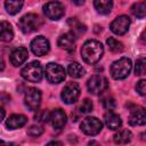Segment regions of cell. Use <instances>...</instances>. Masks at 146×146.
Here are the masks:
<instances>
[{
    "label": "cell",
    "instance_id": "7c38bea8",
    "mask_svg": "<svg viewBox=\"0 0 146 146\" xmlns=\"http://www.w3.org/2000/svg\"><path fill=\"white\" fill-rule=\"evenodd\" d=\"M50 49V43L44 36H36L31 42V50L36 56L46 55Z\"/></svg>",
    "mask_w": 146,
    "mask_h": 146
},
{
    "label": "cell",
    "instance_id": "5b68a950",
    "mask_svg": "<svg viewBox=\"0 0 146 146\" xmlns=\"http://www.w3.org/2000/svg\"><path fill=\"white\" fill-rule=\"evenodd\" d=\"M44 75L46 79L50 82V83H59L62 81H64L66 73L63 66H60L59 64L56 63H49L46 65L44 68Z\"/></svg>",
    "mask_w": 146,
    "mask_h": 146
},
{
    "label": "cell",
    "instance_id": "e575fe53",
    "mask_svg": "<svg viewBox=\"0 0 146 146\" xmlns=\"http://www.w3.org/2000/svg\"><path fill=\"white\" fill-rule=\"evenodd\" d=\"M5 68V63H3V59L0 57V71H3Z\"/></svg>",
    "mask_w": 146,
    "mask_h": 146
},
{
    "label": "cell",
    "instance_id": "9a60e30c",
    "mask_svg": "<svg viewBox=\"0 0 146 146\" xmlns=\"http://www.w3.org/2000/svg\"><path fill=\"white\" fill-rule=\"evenodd\" d=\"M57 44L59 46V48L71 52L74 50L75 48V36L71 33V32H67V33H64L62 34L59 38H58V41H57Z\"/></svg>",
    "mask_w": 146,
    "mask_h": 146
},
{
    "label": "cell",
    "instance_id": "4dcf8cb0",
    "mask_svg": "<svg viewBox=\"0 0 146 146\" xmlns=\"http://www.w3.org/2000/svg\"><path fill=\"white\" fill-rule=\"evenodd\" d=\"M43 132V128L40 125H31L27 129V135L32 136V137H38Z\"/></svg>",
    "mask_w": 146,
    "mask_h": 146
},
{
    "label": "cell",
    "instance_id": "2e32d148",
    "mask_svg": "<svg viewBox=\"0 0 146 146\" xmlns=\"http://www.w3.org/2000/svg\"><path fill=\"white\" fill-rule=\"evenodd\" d=\"M29 57V51L24 47H18L14 49L10 54V63L14 66H19L22 65Z\"/></svg>",
    "mask_w": 146,
    "mask_h": 146
},
{
    "label": "cell",
    "instance_id": "d4e9b609",
    "mask_svg": "<svg viewBox=\"0 0 146 146\" xmlns=\"http://www.w3.org/2000/svg\"><path fill=\"white\" fill-rule=\"evenodd\" d=\"M131 13L138 18H144L145 15H146V2L140 1V2L135 3L131 7Z\"/></svg>",
    "mask_w": 146,
    "mask_h": 146
},
{
    "label": "cell",
    "instance_id": "5bb4252c",
    "mask_svg": "<svg viewBox=\"0 0 146 146\" xmlns=\"http://www.w3.org/2000/svg\"><path fill=\"white\" fill-rule=\"evenodd\" d=\"M66 114L64 113L63 110L60 108H56L52 112H50V116H49V121L51 122V125L55 129H62L65 123H66Z\"/></svg>",
    "mask_w": 146,
    "mask_h": 146
},
{
    "label": "cell",
    "instance_id": "484cf974",
    "mask_svg": "<svg viewBox=\"0 0 146 146\" xmlns=\"http://www.w3.org/2000/svg\"><path fill=\"white\" fill-rule=\"evenodd\" d=\"M106 43H107L110 50L113 52H121L123 50V43L121 41L116 40L115 38H108L106 40Z\"/></svg>",
    "mask_w": 146,
    "mask_h": 146
},
{
    "label": "cell",
    "instance_id": "9c48e42d",
    "mask_svg": "<svg viewBox=\"0 0 146 146\" xmlns=\"http://www.w3.org/2000/svg\"><path fill=\"white\" fill-rule=\"evenodd\" d=\"M80 87L76 82H68L62 90L60 97L65 104H73L80 96Z\"/></svg>",
    "mask_w": 146,
    "mask_h": 146
},
{
    "label": "cell",
    "instance_id": "277c9868",
    "mask_svg": "<svg viewBox=\"0 0 146 146\" xmlns=\"http://www.w3.org/2000/svg\"><path fill=\"white\" fill-rule=\"evenodd\" d=\"M42 67L39 62H31L21 71L22 78L29 82H40L42 79Z\"/></svg>",
    "mask_w": 146,
    "mask_h": 146
},
{
    "label": "cell",
    "instance_id": "ffe728a7",
    "mask_svg": "<svg viewBox=\"0 0 146 146\" xmlns=\"http://www.w3.org/2000/svg\"><path fill=\"white\" fill-rule=\"evenodd\" d=\"M68 25H70V27H71V33H72L75 38H78L79 35L83 34V33L86 32V30H87L86 25L82 24L81 22H79L75 17H72V18L68 19Z\"/></svg>",
    "mask_w": 146,
    "mask_h": 146
},
{
    "label": "cell",
    "instance_id": "cb8c5ba5",
    "mask_svg": "<svg viewBox=\"0 0 146 146\" xmlns=\"http://www.w3.org/2000/svg\"><path fill=\"white\" fill-rule=\"evenodd\" d=\"M131 138H132V133L127 129L120 130L114 135V141L116 144H127L131 140Z\"/></svg>",
    "mask_w": 146,
    "mask_h": 146
},
{
    "label": "cell",
    "instance_id": "7402d4cb",
    "mask_svg": "<svg viewBox=\"0 0 146 146\" xmlns=\"http://www.w3.org/2000/svg\"><path fill=\"white\" fill-rule=\"evenodd\" d=\"M24 5V0H6L5 1V8L8 14L16 15L21 11L22 7Z\"/></svg>",
    "mask_w": 146,
    "mask_h": 146
},
{
    "label": "cell",
    "instance_id": "f546056e",
    "mask_svg": "<svg viewBox=\"0 0 146 146\" xmlns=\"http://www.w3.org/2000/svg\"><path fill=\"white\" fill-rule=\"evenodd\" d=\"M91 111H92V102L90 99H88V98L83 99L82 103L79 106V112L83 113V114H87V113H89Z\"/></svg>",
    "mask_w": 146,
    "mask_h": 146
},
{
    "label": "cell",
    "instance_id": "1f68e13d",
    "mask_svg": "<svg viewBox=\"0 0 146 146\" xmlns=\"http://www.w3.org/2000/svg\"><path fill=\"white\" fill-rule=\"evenodd\" d=\"M136 90L138 91L139 95L145 96L146 95V81L145 80H140L136 86Z\"/></svg>",
    "mask_w": 146,
    "mask_h": 146
},
{
    "label": "cell",
    "instance_id": "52a82bcc",
    "mask_svg": "<svg viewBox=\"0 0 146 146\" xmlns=\"http://www.w3.org/2000/svg\"><path fill=\"white\" fill-rule=\"evenodd\" d=\"M81 130L88 136H96L103 129V123L95 116H87L80 124Z\"/></svg>",
    "mask_w": 146,
    "mask_h": 146
},
{
    "label": "cell",
    "instance_id": "ba28073f",
    "mask_svg": "<svg viewBox=\"0 0 146 146\" xmlns=\"http://www.w3.org/2000/svg\"><path fill=\"white\" fill-rule=\"evenodd\" d=\"M44 15L51 21H58L64 16V6L59 1H49L43 6Z\"/></svg>",
    "mask_w": 146,
    "mask_h": 146
},
{
    "label": "cell",
    "instance_id": "8d00e7d4",
    "mask_svg": "<svg viewBox=\"0 0 146 146\" xmlns=\"http://www.w3.org/2000/svg\"><path fill=\"white\" fill-rule=\"evenodd\" d=\"M0 144H2V145H3V144H6V143H5L3 140H0Z\"/></svg>",
    "mask_w": 146,
    "mask_h": 146
},
{
    "label": "cell",
    "instance_id": "30bf717a",
    "mask_svg": "<svg viewBox=\"0 0 146 146\" xmlns=\"http://www.w3.org/2000/svg\"><path fill=\"white\" fill-rule=\"evenodd\" d=\"M25 105L31 111H36L41 104V92L36 88H29L25 91L24 96Z\"/></svg>",
    "mask_w": 146,
    "mask_h": 146
},
{
    "label": "cell",
    "instance_id": "d6986e66",
    "mask_svg": "<svg viewBox=\"0 0 146 146\" xmlns=\"http://www.w3.org/2000/svg\"><path fill=\"white\" fill-rule=\"evenodd\" d=\"M14 38V31L10 23L2 21L0 22V41L9 42Z\"/></svg>",
    "mask_w": 146,
    "mask_h": 146
},
{
    "label": "cell",
    "instance_id": "8992f818",
    "mask_svg": "<svg viewBox=\"0 0 146 146\" xmlns=\"http://www.w3.org/2000/svg\"><path fill=\"white\" fill-rule=\"evenodd\" d=\"M88 91L92 95H100L108 88V81L103 75H92L87 82Z\"/></svg>",
    "mask_w": 146,
    "mask_h": 146
},
{
    "label": "cell",
    "instance_id": "44dd1931",
    "mask_svg": "<svg viewBox=\"0 0 146 146\" xmlns=\"http://www.w3.org/2000/svg\"><path fill=\"white\" fill-rule=\"evenodd\" d=\"M94 6L99 14L106 15L112 10L113 0H94Z\"/></svg>",
    "mask_w": 146,
    "mask_h": 146
},
{
    "label": "cell",
    "instance_id": "836d02e7",
    "mask_svg": "<svg viewBox=\"0 0 146 146\" xmlns=\"http://www.w3.org/2000/svg\"><path fill=\"white\" fill-rule=\"evenodd\" d=\"M5 115H6V112H5V110H3V108L0 106V122H1V121L5 119Z\"/></svg>",
    "mask_w": 146,
    "mask_h": 146
},
{
    "label": "cell",
    "instance_id": "6da1fadb",
    "mask_svg": "<svg viewBox=\"0 0 146 146\" xmlns=\"http://www.w3.org/2000/svg\"><path fill=\"white\" fill-rule=\"evenodd\" d=\"M104 54L103 44L97 40H88L81 48V57L87 64H96Z\"/></svg>",
    "mask_w": 146,
    "mask_h": 146
},
{
    "label": "cell",
    "instance_id": "7a4b0ae2",
    "mask_svg": "<svg viewBox=\"0 0 146 146\" xmlns=\"http://www.w3.org/2000/svg\"><path fill=\"white\" fill-rule=\"evenodd\" d=\"M131 70H132L131 59L128 57H122L115 60L111 65V75L115 80H123L130 74Z\"/></svg>",
    "mask_w": 146,
    "mask_h": 146
},
{
    "label": "cell",
    "instance_id": "83f0119b",
    "mask_svg": "<svg viewBox=\"0 0 146 146\" xmlns=\"http://www.w3.org/2000/svg\"><path fill=\"white\" fill-rule=\"evenodd\" d=\"M102 104H103V107L105 110H107V111H113L115 108V106H116L115 99L112 96H105V97H103Z\"/></svg>",
    "mask_w": 146,
    "mask_h": 146
},
{
    "label": "cell",
    "instance_id": "d6a6232c",
    "mask_svg": "<svg viewBox=\"0 0 146 146\" xmlns=\"http://www.w3.org/2000/svg\"><path fill=\"white\" fill-rule=\"evenodd\" d=\"M72 2L74 5H76V6H82L86 2V0H72Z\"/></svg>",
    "mask_w": 146,
    "mask_h": 146
},
{
    "label": "cell",
    "instance_id": "f1b7e54d",
    "mask_svg": "<svg viewBox=\"0 0 146 146\" xmlns=\"http://www.w3.org/2000/svg\"><path fill=\"white\" fill-rule=\"evenodd\" d=\"M49 116H50V112H48L47 110H36V114L34 116L35 121L38 122H48L49 121Z\"/></svg>",
    "mask_w": 146,
    "mask_h": 146
},
{
    "label": "cell",
    "instance_id": "4316f807",
    "mask_svg": "<svg viewBox=\"0 0 146 146\" xmlns=\"http://www.w3.org/2000/svg\"><path fill=\"white\" fill-rule=\"evenodd\" d=\"M146 72V59L145 58H139L136 62L135 65V74L136 75H144Z\"/></svg>",
    "mask_w": 146,
    "mask_h": 146
},
{
    "label": "cell",
    "instance_id": "d590c367",
    "mask_svg": "<svg viewBox=\"0 0 146 146\" xmlns=\"http://www.w3.org/2000/svg\"><path fill=\"white\" fill-rule=\"evenodd\" d=\"M48 145H62V143L60 141H50V143H48Z\"/></svg>",
    "mask_w": 146,
    "mask_h": 146
},
{
    "label": "cell",
    "instance_id": "8fae6325",
    "mask_svg": "<svg viewBox=\"0 0 146 146\" xmlns=\"http://www.w3.org/2000/svg\"><path fill=\"white\" fill-rule=\"evenodd\" d=\"M130 18L127 16V15H121V16H117L110 25L111 27V31L114 33V34H117V35H122L124 33L128 32L129 30V26H130Z\"/></svg>",
    "mask_w": 146,
    "mask_h": 146
},
{
    "label": "cell",
    "instance_id": "ac0fdd59",
    "mask_svg": "<svg viewBox=\"0 0 146 146\" xmlns=\"http://www.w3.org/2000/svg\"><path fill=\"white\" fill-rule=\"evenodd\" d=\"M104 119H105L106 127L111 130H117L122 125V120H121L120 115L112 112V111H108V113L105 114Z\"/></svg>",
    "mask_w": 146,
    "mask_h": 146
},
{
    "label": "cell",
    "instance_id": "4fadbf2b",
    "mask_svg": "<svg viewBox=\"0 0 146 146\" xmlns=\"http://www.w3.org/2000/svg\"><path fill=\"white\" fill-rule=\"evenodd\" d=\"M146 122V114L143 107H133L130 110L129 123L131 125H144Z\"/></svg>",
    "mask_w": 146,
    "mask_h": 146
},
{
    "label": "cell",
    "instance_id": "603a6c76",
    "mask_svg": "<svg viewBox=\"0 0 146 146\" xmlns=\"http://www.w3.org/2000/svg\"><path fill=\"white\" fill-rule=\"evenodd\" d=\"M67 73L71 78H74V79H79L81 78L83 74H84V68L81 66V64L76 63V62H73L68 65L67 67Z\"/></svg>",
    "mask_w": 146,
    "mask_h": 146
},
{
    "label": "cell",
    "instance_id": "e0dca14e",
    "mask_svg": "<svg viewBox=\"0 0 146 146\" xmlns=\"http://www.w3.org/2000/svg\"><path fill=\"white\" fill-rule=\"evenodd\" d=\"M27 123V117L22 114H13L6 121V127L9 130H15L24 127Z\"/></svg>",
    "mask_w": 146,
    "mask_h": 146
},
{
    "label": "cell",
    "instance_id": "3957f363",
    "mask_svg": "<svg viewBox=\"0 0 146 146\" xmlns=\"http://www.w3.org/2000/svg\"><path fill=\"white\" fill-rule=\"evenodd\" d=\"M42 22H41V18L35 15V14H26L24 15L23 17H21L19 22H18V26L21 29V31L23 33H32L36 30L40 29Z\"/></svg>",
    "mask_w": 146,
    "mask_h": 146
}]
</instances>
